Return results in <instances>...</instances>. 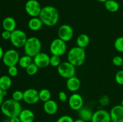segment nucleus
I'll return each instance as SVG.
<instances>
[{
    "mask_svg": "<svg viewBox=\"0 0 123 122\" xmlns=\"http://www.w3.org/2000/svg\"><path fill=\"white\" fill-rule=\"evenodd\" d=\"M67 60L76 67L82 65L86 60L85 49L78 46L73 47L67 53Z\"/></svg>",
    "mask_w": 123,
    "mask_h": 122,
    "instance_id": "7ed1b4c3",
    "label": "nucleus"
},
{
    "mask_svg": "<svg viewBox=\"0 0 123 122\" xmlns=\"http://www.w3.org/2000/svg\"><path fill=\"white\" fill-rule=\"evenodd\" d=\"M121 105H122V106L123 107V99H122V100H121Z\"/></svg>",
    "mask_w": 123,
    "mask_h": 122,
    "instance_id": "37998d69",
    "label": "nucleus"
},
{
    "mask_svg": "<svg viewBox=\"0 0 123 122\" xmlns=\"http://www.w3.org/2000/svg\"><path fill=\"white\" fill-rule=\"evenodd\" d=\"M18 69L16 66L8 67V74L10 77H15L18 74Z\"/></svg>",
    "mask_w": 123,
    "mask_h": 122,
    "instance_id": "2f4dec72",
    "label": "nucleus"
},
{
    "mask_svg": "<svg viewBox=\"0 0 123 122\" xmlns=\"http://www.w3.org/2000/svg\"><path fill=\"white\" fill-rule=\"evenodd\" d=\"M78 115H79V118L87 122L91 121L93 112L88 108L83 106L80 110L78 111Z\"/></svg>",
    "mask_w": 123,
    "mask_h": 122,
    "instance_id": "412c9836",
    "label": "nucleus"
},
{
    "mask_svg": "<svg viewBox=\"0 0 123 122\" xmlns=\"http://www.w3.org/2000/svg\"><path fill=\"white\" fill-rule=\"evenodd\" d=\"M23 100L29 105L36 104L40 100L38 90L33 88L26 89L24 92Z\"/></svg>",
    "mask_w": 123,
    "mask_h": 122,
    "instance_id": "f8f14e48",
    "label": "nucleus"
},
{
    "mask_svg": "<svg viewBox=\"0 0 123 122\" xmlns=\"http://www.w3.org/2000/svg\"><path fill=\"white\" fill-rule=\"evenodd\" d=\"M39 18L43 25L50 27L57 24L60 19V14L57 8L52 6H47L42 7L39 15Z\"/></svg>",
    "mask_w": 123,
    "mask_h": 122,
    "instance_id": "f257e3e1",
    "label": "nucleus"
},
{
    "mask_svg": "<svg viewBox=\"0 0 123 122\" xmlns=\"http://www.w3.org/2000/svg\"><path fill=\"white\" fill-rule=\"evenodd\" d=\"M25 55L34 57L41 52L42 43L37 37H31L28 38L24 46Z\"/></svg>",
    "mask_w": 123,
    "mask_h": 122,
    "instance_id": "20e7f679",
    "label": "nucleus"
},
{
    "mask_svg": "<svg viewBox=\"0 0 123 122\" xmlns=\"http://www.w3.org/2000/svg\"><path fill=\"white\" fill-rule=\"evenodd\" d=\"M61 63L60 56H55V55H52L51 56H50V65H51L52 67L57 68Z\"/></svg>",
    "mask_w": 123,
    "mask_h": 122,
    "instance_id": "c85d7f7f",
    "label": "nucleus"
},
{
    "mask_svg": "<svg viewBox=\"0 0 123 122\" xmlns=\"http://www.w3.org/2000/svg\"><path fill=\"white\" fill-rule=\"evenodd\" d=\"M80 86H81V82L79 78L77 77L74 76L67 79L66 87L70 92L75 93L80 89Z\"/></svg>",
    "mask_w": 123,
    "mask_h": 122,
    "instance_id": "dca6fc26",
    "label": "nucleus"
},
{
    "mask_svg": "<svg viewBox=\"0 0 123 122\" xmlns=\"http://www.w3.org/2000/svg\"><path fill=\"white\" fill-rule=\"evenodd\" d=\"M16 22L15 19L12 17H6L3 19L2 22V26L4 30L8 31L9 32H13L16 29Z\"/></svg>",
    "mask_w": 123,
    "mask_h": 122,
    "instance_id": "a211bd4d",
    "label": "nucleus"
},
{
    "mask_svg": "<svg viewBox=\"0 0 123 122\" xmlns=\"http://www.w3.org/2000/svg\"><path fill=\"white\" fill-rule=\"evenodd\" d=\"M58 99L61 102H66L68 100V97H67V93L64 91H61L58 93Z\"/></svg>",
    "mask_w": 123,
    "mask_h": 122,
    "instance_id": "f704fd0d",
    "label": "nucleus"
},
{
    "mask_svg": "<svg viewBox=\"0 0 123 122\" xmlns=\"http://www.w3.org/2000/svg\"><path fill=\"white\" fill-rule=\"evenodd\" d=\"M112 63L115 66L117 67H122L123 63V58L121 56H115L112 59Z\"/></svg>",
    "mask_w": 123,
    "mask_h": 122,
    "instance_id": "473e14b6",
    "label": "nucleus"
},
{
    "mask_svg": "<svg viewBox=\"0 0 123 122\" xmlns=\"http://www.w3.org/2000/svg\"><path fill=\"white\" fill-rule=\"evenodd\" d=\"M74 31L72 26L69 25L64 24L60 26L58 29V38L65 42L70 41L73 38Z\"/></svg>",
    "mask_w": 123,
    "mask_h": 122,
    "instance_id": "9d476101",
    "label": "nucleus"
},
{
    "mask_svg": "<svg viewBox=\"0 0 123 122\" xmlns=\"http://www.w3.org/2000/svg\"><path fill=\"white\" fill-rule=\"evenodd\" d=\"M10 122V121H9V120H5L4 122Z\"/></svg>",
    "mask_w": 123,
    "mask_h": 122,
    "instance_id": "c03bdc74",
    "label": "nucleus"
},
{
    "mask_svg": "<svg viewBox=\"0 0 123 122\" xmlns=\"http://www.w3.org/2000/svg\"><path fill=\"white\" fill-rule=\"evenodd\" d=\"M114 122V121H112V120H111V121H110V122Z\"/></svg>",
    "mask_w": 123,
    "mask_h": 122,
    "instance_id": "a18cd8bd",
    "label": "nucleus"
},
{
    "mask_svg": "<svg viewBox=\"0 0 123 122\" xmlns=\"http://www.w3.org/2000/svg\"><path fill=\"white\" fill-rule=\"evenodd\" d=\"M32 57L28 56V55H24V56L20 57L19 60V62H18V64L19 65V66H20L22 68L26 69V68L32 62Z\"/></svg>",
    "mask_w": 123,
    "mask_h": 122,
    "instance_id": "393cba45",
    "label": "nucleus"
},
{
    "mask_svg": "<svg viewBox=\"0 0 123 122\" xmlns=\"http://www.w3.org/2000/svg\"><path fill=\"white\" fill-rule=\"evenodd\" d=\"M33 62L39 68H46L50 65V56L41 51L33 57Z\"/></svg>",
    "mask_w": 123,
    "mask_h": 122,
    "instance_id": "ddd939ff",
    "label": "nucleus"
},
{
    "mask_svg": "<svg viewBox=\"0 0 123 122\" xmlns=\"http://www.w3.org/2000/svg\"><path fill=\"white\" fill-rule=\"evenodd\" d=\"M11 33L12 32H9L8 31H6V30H4L1 33V37L5 40H8V39H10L11 37Z\"/></svg>",
    "mask_w": 123,
    "mask_h": 122,
    "instance_id": "e433bc0d",
    "label": "nucleus"
},
{
    "mask_svg": "<svg viewBox=\"0 0 123 122\" xmlns=\"http://www.w3.org/2000/svg\"><path fill=\"white\" fill-rule=\"evenodd\" d=\"M43 108L44 112L47 114L50 115V116L55 114L58 110V106L57 103L52 99H50V100L44 102Z\"/></svg>",
    "mask_w": 123,
    "mask_h": 122,
    "instance_id": "f3484780",
    "label": "nucleus"
},
{
    "mask_svg": "<svg viewBox=\"0 0 123 122\" xmlns=\"http://www.w3.org/2000/svg\"><path fill=\"white\" fill-rule=\"evenodd\" d=\"M105 8L109 12L115 13L120 9V4L115 0H108L105 2Z\"/></svg>",
    "mask_w": 123,
    "mask_h": 122,
    "instance_id": "b1692460",
    "label": "nucleus"
},
{
    "mask_svg": "<svg viewBox=\"0 0 123 122\" xmlns=\"http://www.w3.org/2000/svg\"><path fill=\"white\" fill-rule=\"evenodd\" d=\"M49 50L52 55L62 56L67 51V44L66 42L60 38H57L52 41L49 46Z\"/></svg>",
    "mask_w": 123,
    "mask_h": 122,
    "instance_id": "423d86ee",
    "label": "nucleus"
},
{
    "mask_svg": "<svg viewBox=\"0 0 123 122\" xmlns=\"http://www.w3.org/2000/svg\"><path fill=\"white\" fill-rule=\"evenodd\" d=\"M43 23L39 17H31L29 20L28 26L29 29L32 31H38L40 30L43 27Z\"/></svg>",
    "mask_w": 123,
    "mask_h": 122,
    "instance_id": "aec40b11",
    "label": "nucleus"
},
{
    "mask_svg": "<svg viewBox=\"0 0 123 122\" xmlns=\"http://www.w3.org/2000/svg\"><path fill=\"white\" fill-rule=\"evenodd\" d=\"M28 37L24 31L20 29H15L12 32L10 41L12 45L16 48L24 47Z\"/></svg>",
    "mask_w": 123,
    "mask_h": 122,
    "instance_id": "39448f33",
    "label": "nucleus"
},
{
    "mask_svg": "<svg viewBox=\"0 0 123 122\" xmlns=\"http://www.w3.org/2000/svg\"><path fill=\"white\" fill-rule=\"evenodd\" d=\"M12 99L18 102H20L24 99V92L17 90L12 93Z\"/></svg>",
    "mask_w": 123,
    "mask_h": 122,
    "instance_id": "c756f323",
    "label": "nucleus"
},
{
    "mask_svg": "<svg viewBox=\"0 0 123 122\" xmlns=\"http://www.w3.org/2000/svg\"><path fill=\"white\" fill-rule=\"evenodd\" d=\"M12 81L9 75H2L0 77V89L2 90L7 91L11 87Z\"/></svg>",
    "mask_w": 123,
    "mask_h": 122,
    "instance_id": "4be33fe9",
    "label": "nucleus"
},
{
    "mask_svg": "<svg viewBox=\"0 0 123 122\" xmlns=\"http://www.w3.org/2000/svg\"><path fill=\"white\" fill-rule=\"evenodd\" d=\"M74 120L71 116L64 115L59 117L56 122H74Z\"/></svg>",
    "mask_w": 123,
    "mask_h": 122,
    "instance_id": "72a5a7b5",
    "label": "nucleus"
},
{
    "mask_svg": "<svg viewBox=\"0 0 123 122\" xmlns=\"http://www.w3.org/2000/svg\"><path fill=\"white\" fill-rule=\"evenodd\" d=\"M97 1H99V2H103V3H105V2L106 1H108V0H97Z\"/></svg>",
    "mask_w": 123,
    "mask_h": 122,
    "instance_id": "79ce46f5",
    "label": "nucleus"
},
{
    "mask_svg": "<svg viewBox=\"0 0 123 122\" xmlns=\"http://www.w3.org/2000/svg\"><path fill=\"white\" fill-rule=\"evenodd\" d=\"M18 117L21 122H34L35 120L34 113L29 109L22 110Z\"/></svg>",
    "mask_w": 123,
    "mask_h": 122,
    "instance_id": "6ab92c4d",
    "label": "nucleus"
},
{
    "mask_svg": "<svg viewBox=\"0 0 123 122\" xmlns=\"http://www.w3.org/2000/svg\"><path fill=\"white\" fill-rule=\"evenodd\" d=\"M7 91L2 90L0 89V108H1V105H2L4 102V98L7 94Z\"/></svg>",
    "mask_w": 123,
    "mask_h": 122,
    "instance_id": "4c0bfd02",
    "label": "nucleus"
},
{
    "mask_svg": "<svg viewBox=\"0 0 123 122\" xmlns=\"http://www.w3.org/2000/svg\"><path fill=\"white\" fill-rule=\"evenodd\" d=\"M68 105L73 111H78L84 106V99L81 94L74 93L71 94L68 99Z\"/></svg>",
    "mask_w": 123,
    "mask_h": 122,
    "instance_id": "9b49d317",
    "label": "nucleus"
},
{
    "mask_svg": "<svg viewBox=\"0 0 123 122\" xmlns=\"http://www.w3.org/2000/svg\"><path fill=\"white\" fill-rule=\"evenodd\" d=\"M90 37L85 33H81L76 38L77 46L85 49L90 44Z\"/></svg>",
    "mask_w": 123,
    "mask_h": 122,
    "instance_id": "5701e85b",
    "label": "nucleus"
},
{
    "mask_svg": "<svg viewBox=\"0 0 123 122\" xmlns=\"http://www.w3.org/2000/svg\"><path fill=\"white\" fill-rule=\"evenodd\" d=\"M74 122H85V121H84V120H83L80 119V118H78V119L74 120Z\"/></svg>",
    "mask_w": 123,
    "mask_h": 122,
    "instance_id": "a19ab883",
    "label": "nucleus"
},
{
    "mask_svg": "<svg viewBox=\"0 0 123 122\" xmlns=\"http://www.w3.org/2000/svg\"><path fill=\"white\" fill-rule=\"evenodd\" d=\"M38 96L40 100L43 102L51 99V92L47 89H42L38 91Z\"/></svg>",
    "mask_w": 123,
    "mask_h": 122,
    "instance_id": "a878e982",
    "label": "nucleus"
},
{
    "mask_svg": "<svg viewBox=\"0 0 123 122\" xmlns=\"http://www.w3.org/2000/svg\"><path fill=\"white\" fill-rule=\"evenodd\" d=\"M0 109L3 115L8 118L18 117L22 110L20 102L16 101L13 99H8L4 100Z\"/></svg>",
    "mask_w": 123,
    "mask_h": 122,
    "instance_id": "f03ea898",
    "label": "nucleus"
},
{
    "mask_svg": "<svg viewBox=\"0 0 123 122\" xmlns=\"http://www.w3.org/2000/svg\"><path fill=\"white\" fill-rule=\"evenodd\" d=\"M111 121L110 113L105 110H98L93 112L91 122H109Z\"/></svg>",
    "mask_w": 123,
    "mask_h": 122,
    "instance_id": "4468645a",
    "label": "nucleus"
},
{
    "mask_svg": "<svg viewBox=\"0 0 123 122\" xmlns=\"http://www.w3.org/2000/svg\"><path fill=\"white\" fill-rule=\"evenodd\" d=\"M115 80L117 83L120 85H123V69L120 70L115 75Z\"/></svg>",
    "mask_w": 123,
    "mask_h": 122,
    "instance_id": "7c9ffc66",
    "label": "nucleus"
},
{
    "mask_svg": "<svg viewBox=\"0 0 123 122\" xmlns=\"http://www.w3.org/2000/svg\"><path fill=\"white\" fill-rule=\"evenodd\" d=\"M109 113L111 120L114 122H123V107L121 105L113 106Z\"/></svg>",
    "mask_w": 123,
    "mask_h": 122,
    "instance_id": "2eb2a0df",
    "label": "nucleus"
},
{
    "mask_svg": "<svg viewBox=\"0 0 123 122\" xmlns=\"http://www.w3.org/2000/svg\"><path fill=\"white\" fill-rule=\"evenodd\" d=\"M19 53L14 49H9L4 52L2 60L4 64L7 67L16 66L19 62Z\"/></svg>",
    "mask_w": 123,
    "mask_h": 122,
    "instance_id": "6e6552de",
    "label": "nucleus"
},
{
    "mask_svg": "<svg viewBox=\"0 0 123 122\" xmlns=\"http://www.w3.org/2000/svg\"><path fill=\"white\" fill-rule=\"evenodd\" d=\"M4 54V50L2 49V47L0 45V60L2 59V57H3Z\"/></svg>",
    "mask_w": 123,
    "mask_h": 122,
    "instance_id": "ea45409f",
    "label": "nucleus"
},
{
    "mask_svg": "<svg viewBox=\"0 0 123 122\" xmlns=\"http://www.w3.org/2000/svg\"><path fill=\"white\" fill-rule=\"evenodd\" d=\"M114 47L117 51L123 53V36L116 38L114 41Z\"/></svg>",
    "mask_w": 123,
    "mask_h": 122,
    "instance_id": "cd10ccee",
    "label": "nucleus"
},
{
    "mask_svg": "<svg viewBox=\"0 0 123 122\" xmlns=\"http://www.w3.org/2000/svg\"><path fill=\"white\" fill-rule=\"evenodd\" d=\"M42 9V6L37 0H28L25 3V11L31 17L39 16Z\"/></svg>",
    "mask_w": 123,
    "mask_h": 122,
    "instance_id": "1a4fd4ad",
    "label": "nucleus"
},
{
    "mask_svg": "<svg viewBox=\"0 0 123 122\" xmlns=\"http://www.w3.org/2000/svg\"><path fill=\"white\" fill-rule=\"evenodd\" d=\"M9 121L10 122H21L20 119H19V117H14L9 118Z\"/></svg>",
    "mask_w": 123,
    "mask_h": 122,
    "instance_id": "58836bf2",
    "label": "nucleus"
},
{
    "mask_svg": "<svg viewBox=\"0 0 123 122\" xmlns=\"http://www.w3.org/2000/svg\"><path fill=\"white\" fill-rule=\"evenodd\" d=\"M76 67L70 63L68 61L62 62L57 67V72L59 75L64 78L68 79L75 76Z\"/></svg>",
    "mask_w": 123,
    "mask_h": 122,
    "instance_id": "0eeeda50",
    "label": "nucleus"
},
{
    "mask_svg": "<svg viewBox=\"0 0 123 122\" xmlns=\"http://www.w3.org/2000/svg\"><path fill=\"white\" fill-rule=\"evenodd\" d=\"M38 69H39V68H38L34 62H32V63L25 69V70H26V72L27 73V74H28L29 75H34L38 72Z\"/></svg>",
    "mask_w": 123,
    "mask_h": 122,
    "instance_id": "bb28decb",
    "label": "nucleus"
},
{
    "mask_svg": "<svg viewBox=\"0 0 123 122\" xmlns=\"http://www.w3.org/2000/svg\"><path fill=\"white\" fill-rule=\"evenodd\" d=\"M122 68H123V65H122Z\"/></svg>",
    "mask_w": 123,
    "mask_h": 122,
    "instance_id": "49530a36",
    "label": "nucleus"
},
{
    "mask_svg": "<svg viewBox=\"0 0 123 122\" xmlns=\"http://www.w3.org/2000/svg\"><path fill=\"white\" fill-rule=\"evenodd\" d=\"M99 102L103 106L108 105L109 103V99L107 96H103L99 99Z\"/></svg>",
    "mask_w": 123,
    "mask_h": 122,
    "instance_id": "c9c22d12",
    "label": "nucleus"
}]
</instances>
